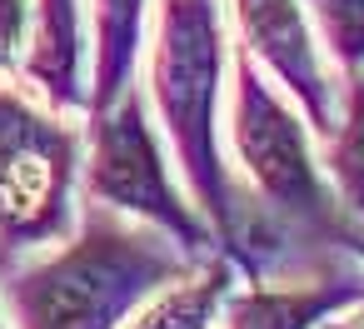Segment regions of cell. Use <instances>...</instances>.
<instances>
[{
  "label": "cell",
  "instance_id": "cell-5",
  "mask_svg": "<svg viewBox=\"0 0 364 329\" xmlns=\"http://www.w3.org/2000/svg\"><path fill=\"white\" fill-rule=\"evenodd\" d=\"M230 11L250 60L274 75V85L299 105L304 125L324 140L339 120V75L329 70L304 6L299 0H230Z\"/></svg>",
  "mask_w": 364,
  "mask_h": 329
},
{
  "label": "cell",
  "instance_id": "cell-13",
  "mask_svg": "<svg viewBox=\"0 0 364 329\" xmlns=\"http://www.w3.org/2000/svg\"><path fill=\"white\" fill-rule=\"evenodd\" d=\"M314 329H364V294L349 299V304H339L334 314H324Z\"/></svg>",
  "mask_w": 364,
  "mask_h": 329
},
{
  "label": "cell",
  "instance_id": "cell-6",
  "mask_svg": "<svg viewBox=\"0 0 364 329\" xmlns=\"http://www.w3.org/2000/svg\"><path fill=\"white\" fill-rule=\"evenodd\" d=\"M359 294H364V259L344 249L339 259L304 274L235 284L220 304L215 329H314L324 314H334Z\"/></svg>",
  "mask_w": 364,
  "mask_h": 329
},
{
  "label": "cell",
  "instance_id": "cell-9",
  "mask_svg": "<svg viewBox=\"0 0 364 329\" xmlns=\"http://www.w3.org/2000/svg\"><path fill=\"white\" fill-rule=\"evenodd\" d=\"M145 41V0H95V80L85 110H105L130 80Z\"/></svg>",
  "mask_w": 364,
  "mask_h": 329
},
{
  "label": "cell",
  "instance_id": "cell-2",
  "mask_svg": "<svg viewBox=\"0 0 364 329\" xmlns=\"http://www.w3.org/2000/svg\"><path fill=\"white\" fill-rule=\"evenodd\" d=\"M230 150L240 160L245 195L309 254H339L344 210L329 195V180L314 155V130L304 125L299 105L279 95V85L235 45V80H230Z\"/></svg>",
  "mask_w": 364,
  "mask_h": 329
},
{
  "label": "cell",
  "instance_id": "cell-12",
  "mask_svg": "<svg viewBox=\"0 0 364 329\" xmlns=\"http://www.w3.org/2000/svg\"><path fill=\"white\" fill-rule=\"evenodd\" d=\"M31 36V0H0V70H11L26 55Z\"/></svg>",
  "mask_w": 364,
  "mask_h": 329
},
{
  "label": "cell",
  "instance_id": "cell-3",
  "mask_svg": "<svg viewBox=\"0 0 364 329\" xmlns=\"http://www.w3.org/2000/svg\"><path fill=\"white\" fill-rule=\"evenodd\" d=\"M80 130L0 85V249L21 254L75 230Z\"/></svg>",
  "mask_w": 364,
  "mask_h": 329
},
{
  "label": "cell",
  "instance_id": "cell-4",
  "mask_svg": "<svg viewBox=\"0 0 364 329\" xmlns=\"http://www.w3.org/2000/svg\"><path fill=\"white\" fill-rule=\"evenodd\" d=\"M90 120L95 125H90L85 195L95 205L130 215V220L160 225L165 234H175L195 254L215 249L205 215L190 205V195H180V185L165 165V145H160V130L150 120V95L130 80L105 110H90Z\"/></svg>",
  "mask_w": 364,
  "mask_h": 329
},
{
  "label": "cell",
  "instance_id": "cell-1",
  "mask_svg": "<svg viewBox=\"0 0 364 329\" xmlns=\"http://www.w3.org/2000/svg\"><path fill=\"white\" fill-rule=\"evenodd\" d=\"M195 259L160 225L130 220L110 205L80 215V230L31 269H21L11 289V309L21 329H115L155 284L180 274Z\"/></svg>",
  "mask_w": 364,
  "mask_h": 329
},
{
  "label": "cell",
  "instance_id": "cell-11",
  "mask_svg": "<svg viewBox=\"0 0 364 329\" xmlns=\"http://www.w3.org/2000/svg\"><path fill=\"white\" fill-rule=\"evenodd\" d=\"M339 80L364 75V0H299Z\"/></svg>",
  "mask_w": 364,
  "mask_h": 329
},
{
  "label": "cell",
  "instance_id": "cell-8",
  "mask_svg": "<svg viewBox=\"0 0 364 329\" xmlns=\"http://www.w3.org/2000/svg\"><path fill=\"white\" fill-rule=\"evenodd\" d=\"M240 284L235 259L215 244L205 254H195L180 274H170L165 284H155L115 329H215L225 294Z\"/></svg>",
  "mask_w": 364,
  "mask_h": 329
},
{
  "label": "cell",
  "instance_id": "cell-14",
  "mask_svg": "<svg viewBox=\"0 0 364 329\" xmlns=\"http://www.w3.org/2000/svg\"><path fill=\"white\" fill-rule=\"evenodd\" d=\"M339 244H344L349 254H359V259H364V220H344V230H339Z\"/></svg>",
  "mask_w": 364,
  "mask_h": 329
},
{
  "label": "cell",
  "instance_id": "cell-7",
  "mask_svg": "<svg viewBox=\"0 0 364 329\" xmlns=\"http://www.w3.org/2000/svg\"><path fill=\"white\" fill-rule=\"evenodd\" d=\"M85 26L80 0H36L26 36V75L50 110H85Z\"/></svg>",
  "mask_w": 364,
  "mask_h": 329
},
{
  "label": "cell",
  "instance_id": "cell-10",
  "mask_svg": "<svg viewBox=\"0 0 364 329\" xmlns=\"http://www.w3.org/2000/svg\"><path fill=\"white\" fill-rule=\"evenodd\" d=\"M319 170L349 220H364V75L339 80V120L319 140Z\"/></svg>",
  "mask_w": 364,
  "mask_h": 329
},
{
  "label": "cell",
  "instance_id": "cell-15",
  "mask_svg": "<svg viewBox=\"0 0 364 329\" xmlns=\"http://www.w3.org/2000/svg\"><path fill=\"white\" fill-rule=\"evenodd\" d=\"M0 329H6V324H0Z\"/></svg>",
  "mask_w": 364,
  "mask_h": 329
}]
</instances>
